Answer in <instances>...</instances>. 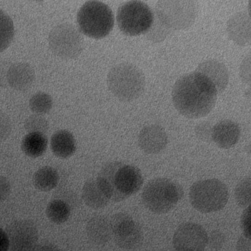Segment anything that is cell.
Segmentation results:
<instances>
[{
  "label": "cell",
  "mask_w": 251,
  "mask_h": 251,
  "mask_svg": "<svg viewBox=\"0 0 251 251\" xmlns=\"http://www.w3.org/2000/svg\"><path fill=\"white\" fill-rule=\"evenodd\" d=\"M33 250L36 251H56L59 250L58 248L56 247L54 245L50 243H44V244L39 245L38 247L34 248Z\"/></svg>",
  "instance_id": "obj_38"
},
{
  "label": "cell",
  "mask_w": 251,
  "mask_h": 251,
  "mask_svg": "<svg viewBox=\"0 0 251 251\" xmlns=\"http://www.w3.org/2000/svg\"><path fill=\"white\" fill-rule=\"evenodd\" d=\"M110 223L113 239L119 248L131 250L141 244L143 239L141 227L130 215L116 214L112 217Z\"/></svg>",
  "instance_id": "obj_10"
},
{
  "label": "cell",
  "mask_w": 251,
  "mask_h": 251,
  "mask_svg": "<svg viewBox=\"0 0 251 251\" xmlns=\"http://www.w3.org/2000/svg\"><path fill=\"white\" fill-rule=\"evenodd\" d=\"M11 185L5 177L0 175V203L7 200L11 193Z\"/></svg>",
  "instance_id": "obj_34"
},
{
  "label": "cell",
  "mask_w": 251,
  "mask_h": 251,
  "mask_svg": "<svg viewBox=\"0 0 251 251\" xmlns=\"http://www.w3.org/2000/svg\"><path fill=\"white\" fill-rule=\"evenodd\" d=\"M240 226L243 234L251 239V206L246 208L240 219Z\"/></svg>",
  "instance_id": "obj_32"
},
{
  "label": "cell",
  "mask_w": 251,
  "mask_h": 251,
  "mask_svg": "<svg viewBox=\"0 0 251 251\" xmlns=\"http://www.w3.org/2000/svg\"><path fill=\"white\" fill-rule=\"evenodd\" d=\"M29 107L37 114L48 113L53 107L52 97L44 91H38L29 99Z\"/></svg>",
  "instance_id": "obj_25"
},
{
  "label": "cell",
  "mask_w": 251,
  "mask_h": 251,
  "mask_svg": "<svg viewBox=\"0 0 251 251\" xmlns=\"http://www.w3.org/2000/svg\"><path fill=\"white\" fill-rule=\"evenodd\" d=\"M31 1H35V2H43V1H45V0H29Z\"/></svg>",
  "instance_id": "obj_40"
},
{
  "label": "cell",
  "mask_w": 251,
  "mask_h": 251,
  "mask_svg": "<svg viewBox=\"0 0 251 251\" xmlns=\"http://www.w3.org/2000/svg\"><path fill=\"white\" fill-rule=\"evenodd\" d=\"M35 73L27 63L19 62L12 63L7 73L8 86L18 91H25L33 85Z\"/></svg>",
  "instance_id": "obj_15"
},
{
  "label": "cell",
  "mask_w": 251,
  "mask_h": 251,
  "mask_svg": "<svg viewBox=\"0 0 251 251\" xmlns=\"http://www.w3.org/2000/svg\"><path fill=\"white\" fill-rule=\"evenodd\" d=\"M196 72L207 78L216 88L218 93L225 91L229 81V75L224 63L217 60H207L198 66Z\"/></svg>",
  "instance_id": "obj_17"
},
{
  "label": "cell",
  "mask_w": 251,
  "mask_h": 251,
  "mask_svg": "<svg viewBox=\"0 0 251 251\" xmlns=\"http://www.w3.org/2000/svg\"><path fill=\"white\" fill-rule=\"evenodd\" d=\"M237 250L251 251V239L243 234L237 242Z\"/></svg>",
  "instance_id": "obj_36"
},
{
  "label": "cell",
  "mask_w": 251,
  "mask_h": 251,
  "mask_svg": "<svg viewBox=\"0 0 251 251\" xmlns=\"http://www.w3.org/2000/svg\"><path fill=\"white\" fill-rule=\"evenodd\" d=\"M157 25V26H153V25H152L151 28L146 32L148 33L149 38L155 42L162 41L163 40L162 37L163 36L164 38H165L168 35L169 31L171 30L166 27L164 26L160 22H159Z\"/></svg>",
  "instance_id": "obj_29"
},
{
  "label": "cell",
  "mask_w": 251,
  "mask_h": 251,
  "mask_svg": "<svg viewBox=\"0 0 251 251\" xmlns=\"http://www.w3.org/2000/svg\"><path fill=\"white\" fill-rule=\"evenodd\" d=\"M224 243H225V237L221 231H212L210 237H208V244L212 250H221Z\"/></svg>",
  "instance_id": "obj_33"
},
{
  "label": "cell",
  "mask_w": 251,
  "mask_h": 251,
  "mask_svg": "<svg viewBox=\"0 0 251 251\" xmlns=\"http://www.w3.org/2000/svg\"><path fill=\"white\" fill-rule=\"evenodd\" d=\"M46 214L51 223L60 225L66 223L70 218L71 208L66 202L56 199L47 205Z\"/></svg>",
  "instance_id": "obj_23"
},
{
  "label": "cell",
  "mask_w": 251,
  "mask_h": 251,
  "mask_svg": "<svg viewBox=\"0 0 251 251\" xmlns=\"http://www.w3.org/2000/svg\"><path fill=\"white\" fill-rule=\"evenodd\" d=\"M11 64L10 60H3L0 61V88H6L8 86L7 73Z\"/></svg>",
  "instance_id": "obj_35"
},
{
  "label": "cell",
  "mask_w": 251,
  "mask_h": 251,
  "mask_svg": "<svg viewBox=\"0 0 251 251\" xmlns=\"http://www.w3.org/2000/svg\"><path fill=\"white\" fill-rule=\"evenodd\" d=\"M218 91L214 84L198 72L180 77L172 90V100L177 112L189 119L207 116L215 108Z\"/></svg>",
  "instance_id": "obj_1"
},
{
  "label": "cell",
  "mask_w": 251,
  "mask_h": 251,
  "mask_svg": "<svg viewBox=\"0 0 251 251\" xmlns=\"http://www.w3.org/2000/svg\"><path fill=\"white\" fill-rule=\"evenodd\" d=\"M212 128L213 127L209 122H201L199 125H196V128H195L196 137L201 141L210 142L212 141Z\"/></svg>",
  "instance_id": "obj_28"
},
{
  "label": "cell",
  "mask_w": 251,
  "mask_h": 251,
  "mask_svg": "<svg viewBox=\"0 0 251 251\" xmlns=\"http://www.w3.org/2000/svg\"><path fill=\"white\" fill-rule=\"evenodd\" d=\"M227 33L230 39L242 47L251 44V17L245 13L233 15L227 22Z\"/></svg>",
  "instance_id": "obj_14"
},
{
  "label": "cell",
  "mask_w": 251,
  "mask_h": 251,
  "mask_svg": "<svg viewBox=\"0 0 251 251\" xmlns=\"http://www.w3.org/2000/svg\"><path fill=\"white\" fill-rule=\"evenodd\" d=\"M82 197L88 207L101 209L106 207L110 198L97 178L88 180L82 187Z\"/></svg>",
  "instance_id": "obj_18"
},
{
  "label": "cell",
  "mask_w": 251,
  "mask_h": 251,
  "mask_svg": "<svg viewBox=\"0 0 251 251\" xmlns=\"http://www.w3.org/2000/svg\"><path fill=\"white\" fill-rule=\"evenodd\" d=\"M189 196L190 203L196 210L201 213H212L225 207L228 200V190L219 180H202L192 185Z\"/></svg>",
  "instance_id": "obj_7"
},
{
  "label": "cell",
  "mask_w": 251,
  "mask_h": 251,
  "mask_svg": "<svg viewBox=\"0 0 251 251\" xmlns=\"http://www.w3.org/2000/svg\"><path fill=\"white\" fill-rule=\"evenodd\" d=\"M240 77L244 84L251 86V56L242 61L240 66Z\"/></svg>",
  "instance_id": "obj_31"
},
{
  "label": "cell",
  "mask_w": 251,
  "mask_h": 251,
  "mask_svg": "<svg viewBox=\"0 0 251 251\" xmlns=\"http://www.w3.org/2000/svg\"><path fill=\"white\" fill-rule=\"evenodd\" d=\"M48 42L51 51L64 60L76 58L85 48L82 32L70 23L54 27L49 34Z\"/></svg>",
  "instance_id": "obj_9"
},
{
  "label": "cell",
  "mask_w": 251,
  "mask_h": 251,
  "mask_svg": "<svg viewBox=\"0 0 251 251\" xmlns=\"http://www.w3.org/2000/svg\"><path fill=\"white\" fill-rule=\"evenodd\" d=\"M49 122L41 114L31 115L25 119L24 128L28 133H43L45 134L49 130Z\"/></svg>",
  "instance_id": "obj_27"
},
{
  "label": "cell",
  "mask_w": 251,
  "mask_h": 251,
  "mask_svg": "<svg viewBox=\"0 0 251 251\" xmlns=\"http://www.w3.org/2000/svg\"><path fill=\"white\" fill-rule=\"evenodd\" d=\"M78 28L84 35L101 39L109 35L114 26V15L101 1L90 0L82 4L76 16Z\"/></svg>",
  "instance_id": "obj_5"
},
{
  "label": "cell",
  "mask_w": 251,
  "mask_h": 251,
  "mask_svg": "<svg viewBox=\"0 0 251 251\" xmlns=\"http://www.w3.org/2000/svg\"><path fill=\"white\" fill-rule=\"evenodd\" d=\"M48 147V139L43 133H29L22 141V150L26 156L38 158L43 156Z\"/></svg>",
  "instance_id": "obj_21"
},
{
  "label": "cell",
  "mask_w": 251,
  "mask_h": 251,
  "mask_svg": "<svg viewBox=\"0 0 251 251\" xmlns=\"http://www.w3.org/2000/svg\"><path fill=\"white\" fill-rule=\"evenodd\" d=\"M10 249V243L5 231L0 228V251H7Z\"/></svg>",
  "instance_id": "obj_37"
},
{
  "label": "cell",
  "mask_w": 251,
  "mask_h": 251,
  "mask_svg": "<svg viewBox=\"0 0 251 251\" xmlns=\"http://www.w3.org/2000/svg\"><path fill=\"white\" fill-rule=\"evenodd\" d=\"M240 138V126L233 121H221L212 128V141L220 148H231L237 144Z\"/></svg>",
  "instance_id": "obj_16"
},
{
  "label": "cell",
  "mask_w": 251,
  "mask_h": 251,
  "mask_svg": "<svg viewBox=\"0 0 251 251\" xmlns=\"http://www.w3.org/2000/svg\"><path fill=\"white\" fill-rule=\"evenodd\" d=\"M249 15L251 17V0H249Z\"/></svg>",
  "instance_id": "obj_39"
},
{
  "label": "cell",
  "mask_w": 251,
  "mask_h": 251,
  "mask_svg": "<svg viewBox=\"0 0 251 251\" xmlns=\"http://www.w3.org/2000/svg\"><path fill=\"white\" fill-rule=\"evenodd\" d=\"M12 251H23L33 249L38 240V231L33 221L19 220L9 224L5 228Z\"/></svg>",
  "instance_id": "obj_11"
},
{
  "label": "cell",
  "mask_w": 251,
  "mask_h": 251,
  "mask_svg": "<svg viewBox=\"0 0 251 251\" xmlns=\"http://www.w3.org/2000/svg\"><path fill=\"white\" fill-rule=\"evenodd\" d=\"M206 230L199 224L185 223L176 230L173 246L176 251H203L208 245Z\"/></svg>",
  "instance_id": "obj_12"
},
{
  "label": "cell",
  "mask_w": 251,
  "mask_h": 251,
  "mask_svg": "<svg viewBox=\"0 0 251 251\" xmlns=\"http://www.w3.org/2000/svg\"><path fill=\"white\" fill-rule=\"evenodd\" d=\"M86 233L91 243L99 246H104L111 240V223L104 216H97L88 221Z\"/></svg>",
  "instance_id": "obj_19"
},
{
  "label": "cell",
  "mask_w": 251,
  "mask_h": 251,
  "mask_svg": "<svg viewBox=\"0 0 251 251\" xmlns=\"http://www.w3.org/2000/svg\"><path fill=\"white\" fill-rule=\"evenodd\" d=\"M180 184L165 178H156L146 184L142 200L146 209L156 215L171 212L183 197Z\"/></svg>",
  "instance_id": "obj_4"
},
{
  "label": "cell",
  "mask_w": 251,
  "mask_h": 251,
  "mask_svg": "<svg viewBox=\"0 0 251 251\" xmlns=\"http://www.w3.org/2000/svg\"><path fill=\"white\" fill-rule=\"evenodd\" d=\"M15 35L14 24L11 18L0 9V53L7 50Z\"/></svg>",
  "instance_id": "obj_24"
},
{
  "label": "cell",
  "mask_w": 251,
  "mask_h": 251,
  "mask_svg": "<svg viewBox=\"0 0 251 251\" xmlns=\"http://www.w3.org/2000/svg\"><path fill=\"white\" fill-rule=\"evenodd\" d=\"M117 23L121 32L126 35H142L146 33L153 25V12L143 1L131 0L119 7Z\"/></svg>",
  "instance_id": "obj_8"
},
{
  "label": "cell",
  "mask_w": 251,
  "mask_h": 251,
  "mask_svg": "<svg viewBox=\"0 0 251 251\" xmlns=\"http://www.w3.org/2000/svg\"><path fill=\"white\" fill-rule=\"evenodd\" d=\"M138 146L147 154H157L166 148L168 138L165 130L157 125H147L140 131Z\"/></svg>",
  "instance_id": "obj_13"
},
{
  "label": "cell",
  "mask_w": 251,
  "mask_h": 251,
  "mask_svg": "<svg viewBox=\"0 0 251 251\" xmlns=\"http://www.w3.org/2000/svg\"><path fill=\"white\" fill-rule=\"evenodd\" d=\"M110 92L122 102L140 97L146 88V78L141 69L129 63H122L110 69L107 78Z\"/></svg>",
  "instance_id": "obj_3"
},
{
  "label": "cell",
  "mask_w": 251,
  "mask_h": 251,
  "mask_svg": "<svg viewBox=\"0 0 251 251\" xmlns=\"http://www.w3.org/2000/svg\"><path fill=\"white\" fill-rule=\"evenodd\" d=\"M59 181L60 175L58 172L50 166L40 168L33 175L34 187L41 192L54 190L58 185Z\"/></svg>",
  "instance_id": "obj_22"
},
{
  "label": "cell",
  "mask_w": 251,
  "mask_h": 251,
  "mask_svg": "<svg viewBox=\"0 0 251 251\" xmlns=\"http://www.w3.org/2000/svg\"><path fill=\"white\" fill-rule=\"evenodd\" d=\"M12 130L11 121L7 114L0 111V142L5 140Z\"/></svg>",
  "instance_id": "obj_30"
},
{
  "label": "cell",
  "mask_w": 251,
  "mask_h": 251,
  "mask_svg": "<svg viewBox=\"0 0 251 251\" xmlns=\"http://www.w3.org/2000/svg\"><path fill=\"white\" fill-rule=\"evenodd\" d=\"M234 197L240 207L251 206V178H244L237 184L234 190Z\"/></svg>",
  "instance_id": "obj_26"
},
{
  "label": "cell",
  "mask_w": 251,
  "mask_h": 251,
  "mask_svg": "<svg viewBox=\"0 0 251 251\" xmlns=\"http://www.w3.org/2000/svg\"><path fill=\"white\" fill-rule=\"evenodd\" d=\"M50 147L54 156L60 159L72 157L76 151V141L75 136L67 130H60L53 134Z\"/></svg>",
  "instance_id": "obj_20"
},
{
  "label": "cell",
  "mask_w": 251,
  "mask_h": 251,
  "mask_svg": "<svg viewBox=\"0 0 251 251\" xmlns=\"http://www.w3.org/2000/svg\"><path fill=\"white\" fill-rule=\"evenodd\" d=\"M157 19L171 30L188 29L194 24L199 13L197 0H158Z\"/></svg>",
  "instance_id": "obj_6"
},
{
  "label": "cell",
  "mask_w": 251,
  "mask_h": 251,
  "mask_svg": "<svg viewBox=\"0 0 251 251\" xmlns=\"http://www.w3.org/2000/svg\"><path fill=\"white\" fill-rule=\"evenodd\" d=\"M97 178L115 203L136 194L143 184V175L138 168L120 162L106 164Z\"/></svg>",
  "instance_id": "obj_2"
}]
</instances>
